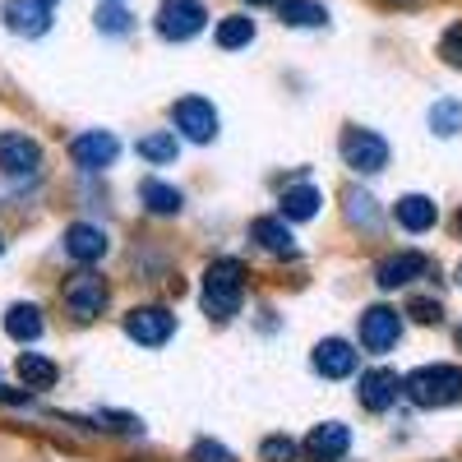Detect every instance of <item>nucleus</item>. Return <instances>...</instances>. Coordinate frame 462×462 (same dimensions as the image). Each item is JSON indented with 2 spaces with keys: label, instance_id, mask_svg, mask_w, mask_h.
<instances>
[{
  "label": "nucleus",
  "instance_id": "f257e3e1",
  "mask_svg": "<svg viewBox=\"0 0 462 462\" xmlns=\"http://www.w3.org/2000/svg\"><path fill=\"white\" fill-rule=\"evenodd\" d=\"M241 300H245L241 259H213L204 268V310L213 319H231V315H241Z\"/></svg>",
  "mask_w": 462,
  "mask_h": 462
},
{
  "label": "nucleus",
  "instance_id": "f03ea898",
  "mask_svg": "<svg viewBox=\"0 0 462 462\" xmlns=\"http://www.w3.org/2000/svg\"><path fill=\"white\" fill-rule=\"evenodd\" d=\"M402 393L416 407H448L462 402V370L457 365H420L402 379Z\"/></svg>",
  "mask_w": 462,
  "mask_h": 462
},
{
  "label": "nucleus",
  "instance_id": "7ed1b4c3",
  "mask_svg": "<svg viewBox=\"0 0 462 462\" xmlns=\"http://www.w3.org/2000/svg\"><path fill=\"white\" fill-rule=\"evenodd\" d=\"M342 162L352 171H383L389 167V143H383L374 130H342Z\"/></svg>",
  "mask_w": 462,
  "mask_h": 462
},
{
  "label": "nucleus",
  "instance_id": "20e7f679",
  "mask_svg": "<svg viewBox=\"0 0 462 462\" xmlns=\"http://www.w3.org/2000/svg\"><path fill=\"white\" fill-rule=\"evenodd\" d=\"M204 19H208V10L199 0H162L158 5V32L167 42H189L195 32H204Z\"/></svg>",
  "mask_w": 462,
  "mask_h": 462
},
{
  "label": "nucleus",
  "instance_id": "39448f33",
  "mask_svg": "<svg viewBox=\"0 0 462 462\" xmlns=\"http://www.w3.org/2000/svg\"><path fill=\"white\" fill-rule=\"evenodd\" d=\"M37 167H42V148H37V139L14 134V130L0 134V171L23 180V176H37Z\"/></svg>",
  "mask_w": 462,
  "mask_h": 462
},
{
  "label": "nucleus",
  "instance_id": "423d86ee",
  "mask_svg": "<svg viewBox=\"0 0 462 462\" xmlns=\"http://www.w3.org/2000/svg\"><path fill=\"white\" fill-rule=\"evenodd\" d=\"M402 337V315L389 310V305H370V310L361 315V346L365 352H389V346H398Z\"/></svg>",
  "mask_w": 462,
  "mask_h": 462
},
{
  "label": "nucleus",
  "instance_id": "0eeeda50",
  "mask_svg": "<svg viewBox=\"0 0 462 462\" xmlns=\"http://www.w3.org/2000/svg\"><path fill=\"white\" fill-rule=\"evenodd\" d=\"M171 121H176V130H180L185 139H195V143H208V139L217 134V111H213V102H204V97H180V102L171 106Z\"/></svg>",
  "mask_w": 462,
  "mask_h": 462
},
{
  "label": "nucleus",
  "instance_id": "6e6552de",
  "mask_svg": "<svg viewBox=\"0 0 462 462\" xmlns=\"http://www.w3.org/2000/svg\"><path fill=\"white\" fill-rule=\"evenodd\" d=\"M65 305H69V315H79V319H97L102 305H106V282L93 268H84V273H74L65 282Z\"/></svg>",
  "mask_w": 462,
  "mask_h": 462
},
{
  "label": "nucleus",
  "instance_id": "1a4fd4ad",
  "mask_svg": "<svg viewBox=\"0 0 462 462\" xmlns=\"http://www.w3.org/2000/svg\"><path fill=\"white\" fill-rule=\"evenodd\" d=\"M116 152H121V143H116V134H106V130H88V134L69 139V158H74V167H84V171L111 167Z\"/></svg>",
  "mask_w": 462,
  "mask_h": 462
},
{
  "label": "nucleus",
  "instance_id": "9d476101",
  "mask_svg": "<svg viewBox=\"0 0 462 462\" xmlns=\"http://www.w3.org/2000/svg\"><path fill=\"white\" fill-rule=\"evenodd\" d=\"M125 333L139 346H162L176 333V315H167L162 305H143V310H130L125 315Z\"/></svg>",
  "mask_w": 462,
  "mask_h": 462
},
{
  "label": "nucleus",
  "instance_id": "9b49d317",
  "mask_svg": "<svg viewBox=\"0 0 462 462\" xmlns=\"http://www.w3.org/2000/svg\"><path fill=\"white\" fill-rule=\"evenodd\" d=\"M398 393H402V379L393 374V370H365L361 374V389H356V398H361V407L365 411H389L393 402H398Z\"/></svg>",
  "mask_w": 462,
  "mask_h": 462
},
{
  "label": "nucleus",
  "instance_id": "f8f14e48",
  "mask_svg": "<svg viewBox=\"0 0 462 462\" xmlns=\"http://www.w3.org/2000/svg\"><path fill=\"white\" fill-rule=\"evenodd\" d=\"M346 448H352V430L342 426V420H324L305 435V457L310 462H337Z\"/></svg>",
  "mask_w": 462,
  "mask_h": 462
},
{
  "label": "nucleus",
  "instance_id": "ddd939ff",
  "mask_svg": "<svg viewBox=\"0 0 462 462\" xmlns=\"http://www.w3.org/2000/svg\"><path fill=\"white\" fill-rule=\"evenodd\" d=\"M426 254H416V250H402V254H389L379 268H374V282L383 287V291H398V287H407V282H416L420 273H426Z\"/></svg>",
  "mask_w": 462,
  "mask_h": 462
},
{
  "label": "nucleus",
  "instance_id": "4468645a",
  "mask_svg": "<svg viewBox=\"0 0 462 462\" xmlns=\"http://www.w3.org/2000/svg\"><path fill=\"white\" fill-rule=\"evenodd\" d=\"M5 23L19 37H42L51 28V5H42V0H5Z\"/></svg>",
  "mask_w": 462,
  "mask_h": 462
},
{
  "label": "nucleus",
  "instance_id": "2eb2a0df",
  "mask_svg": "<svg viewBox=\"0 0 462 462\" xmlns=\"http://www.w3.org/2000/svg\"><path fill=\"white\" fill-rule=\"evenodd\" d=\"M106 231L102 226H93V222H74V226H65V254L69 259H79V263H97L102 254H106Z\"/></svg>",
  "mask_w": 462,
  "mask_h": 462
},
{
  "label": "nucleus",
  "instance_id": "dca6fc26",
  "mask_svg": "<svg viewBox=\"0 0 462 462\" xmlns=\"http://www.w3.org/2000/svg\"><path fill=\"white\" fill-rule=\"evenodd\" d=\"M315 370L324 379H346L356 370V352H352V342H342V337H324L315 346Z\"/></svg>",
  "mask_w": 462,
  "mask_h": 462
},
{
  "label": "nucleus",
  "instance_id": "f3484780",
  "mask_svg": "<svg viewBox=\"0 0 462 462\" xmlns=\"http://www.w3.org/2000/svg\"><path fill=\"white\" fill-rule=\"evenodd\" d=\"M250 241H259L268 254H282V259L296 254V236L287 231V217H254L250 222Z\"/></svg>",
  "mask_w": 462,
  "mask_h": 462
},
{
  "label": "nucleus",
  "instance_id": "a211bd4d",
  "mask_svg": "<svg viewBox=\"0 0 462 462\" xmlns=\"http://www.w3.org/2000/svg\"><path fill=\"white\" fill-rule=\"evenodd\" d=\"M139 199H143L148 213H158V217H171V213L185 208V195H180L176 185L158 180V176H143V180H139Z\"/></svg>",
  "mask_w": 462,
  "mask_h": 462
},
{
  "label": "nucleus",
  "instance_id": "6ab92c4d",
  "mask_svg": "<svg viewBox=\"0 0 462 462\" xmlns=\"http://www.w3.org/2000/svg\"><path fill=\"white\" fill-rule=\"evenodd\" d=\"M393 217H398L402 231H430L435 217H439V208H435V199H426V195H402L398 208H393Z\"/></svg>",
  "mask_w": 462,
  "mask_h": 462
},
{
  "label": "nucleus",
  "instance_id": "aec40b11",
  "mask_svg": "<svg viewBox=\"0 0 462 462\" xmlns=\"http://www.w3.org/2000/svg\"><path fill=\"white\" fill-rule=\"evenodd\" d=\"M319 204H324V195H319L315 185H291L287 195H282V217L287 222H310L319 213Z\"/></svg>",
  "mask_w": 462,
  "mask_h": 462
},
{
  "label": "nucleus",
  "instance_id": "412c9836",
  "mask_svg": "<svg viewBox=\"0 0 462 462\" xmlns=\"http://www.w3.org/2000/svg\"><path fill=\"white\" fill-rule=\"evenodd\" d=\"M5 333L14 342H37L42 337V310H37V305H10L5 310Z\"/></svg>",
  "mask_w": 462,
  "mask_h": 462
},
{
  "label": "nucleus",
  "instance_id": "4be33fe9",
  "mask_svg": "<svg viewBox=\"0 0 462 462\" xmlns=\"http://www.w3.org/2000/svg\"><path fill=\"white\" fill-rule=\"evenodd\" d=\"M19 379L28 383V389H56L60 365L47 361V356H37V352H23V356H19Z\"/></svg>",
  "mask_w": 462,
  "mask_h": 462
},
{
  "label": "nucleus",
  "instance_id": "5701e85b",
  "mask_svg": "<svg viewBox=\"0 0 462 462\" xmlns=\"http://www.w3.org/2000/svg\"><path fill=\"white\" fill-rule=\"evenodd\" d=\"M278 14L291 28H319V23H328V10L315 5V0H278Z\"/></svg>",
  "mask_w": 462,
  "mask_h": 462
},
{
  "label": "nucleus",
  "instance_id": "b1692460",
  "mask_svg": "<svg viewBox=\"0 0 462 462\" xmlns=\"http://www.w3.org/2000/svg\"><path fill=\"white\" fill-rule=\"evenodd\" d=\"M250 42H254V19L231 14V19L217 23V47H222V51H241V47H250Z\"/></svg>",
  "mask_w": 462,
  "mask_h": 462
},
{
  "label": "nucleus",
  "instance_id": "393cba45",
  "mask_svg": "<svg viewBox=\"0 0 462 462\" xmlns=\"http://www.w3.org/2000/svg\"><path fill=\"white\" fill-rule=\"evenodd\" d=\"M176 152H180V143H176V130H162V134H143V139H139V158H143V162H176Z\"/></svg>",
  "mask_w": 462,
  "mask_h": 462
},
{
  "label": "nucleus",
  "instance_id": "a878e982",
  "mask_svg": "<svg viewBox=\"0 0 462 462\" xmlns=\"http://www.w3.org/2000/svg\"><path fill=\"white\" fill-rule=\"evenodd\" d=\"M430 130L435 134H457L462 130V102H453V97L435 102L430 106Z\"/></svg>",
  "mask_w": 462,
  "mask_h": 462
},
{
  "label": "nucleus",
  "instance_id": "bb28decb",
  "mask_svg": "<svg viewBox=\"0 0 462 462\" xmlns=\"http://www.w3.org/2000/svg\"><path fill=\"white\" fill-rule=\"evenodd\" d=\"M259 457H263V462H296V439H287V435H268V439L259 444Z\"/></svg>",
  "mask_w": 462,
  "mask_h": 462
},
{
  "label": "nucleus",
  "instance_id": "cd10ccee",
  "mask_svg": "<svg viewBox=\"0 0 462 462\" xmlns=\"http://www.w3.org/2000/svg\"><path fill=\"white\" fill-rule=\"evenodd\" d=\"M97 28L102 32H130V14L121 5H102L97 10Z\"/></svg>",
  "mask_w": 462,
  "mask_h": 462
},
{
  "label": "nucleus",
  "instance_id": "c85d7f7f",
  "mask_svg": "<svg viewBox=\"0 0 462 462\" xmlns=\"http://www.w3.org/2000/svg\"><path fill=\"white\" fill-rule=\"evenodd\" d=\"M439 56H444L448 65H457V69H462V23H453V28L439 37Z\"/></svg>",
  "mask_w": 462,
  "mask_h": 462
},
{
  "label": "nucleus",
  "instance_id": "c756f323",
  "mask_svg": "<svg viewBox=\"0 0 462 462\" xmlns=\"http://www.w3.org/2000/svg\"><path fill=\"white\" fill-rule=\"evenodd\" d=\"M370 204H374L370 195H352V199H346V217L361 222V226H374V222H379V213H374Z\"/></svg>",
  "mask_w": 462,
  "mask_h": 462
},
{
  "label": "nucleus",
  "instance_id": "7c9ffc66",
  "mask_svg": "<svg viewBox=\"0 0 462 462\" xmlns=\"http://www.w3.org/2000/svg\"><path fill=\"white\" fill-rule=\"evenodd\" d=\"M189 462H236L222 444H213V439H199L195 448H189Z\"/></svg>",
  "mask_w": 462,
  "mask_h": 462
},
{
  "label": "nucleus",
  "instance_id": "2f4dec72",
  "mask_svg": "<svg viewBox=\"0 0 462 462\" xmlns=\"http://www.w3.org/2000/svg\"><path fill=\"white\" fill-rule=\"evenodd\" d=\"M407 315H411V319H420V324H439V319H444L439 300H411V305H407Z\"/></svg>",
  "mask_w": 462,
  "mask_h": 462
},
{
  "label": "nucleus",
  "instance_id": "473e14b6",
  "mask_svg": "<svg viewBox=\"0 0 462 462\" xmlns=\"http://www.w3.org/2000/svg\"><path fill=\"white\" fill-rule=\"evenodd\" d=\"M32 393V389H28ZM28 393H14V389H5V383H0V402H28Z\"/></svg>",
  "mask_w": 462,
  "mask_h": 462
},
{
  "label": "nucleus",
  "instance_id": "72a5a7b5",
  "mask_svg": "<svg viewBox=\"0 0 462 462\" xmlns=\"http://www.w3.org/2000/svg\"><path fill=\"white\" fill-rule=\"evenodd\" d=\"M245 5H273V0H245Z\"/></svg>",
  "mask_w": 462,
  "mask_h": 462
},
{
  "label": "nucleus",
  "instance_id": "f704fd0d",
  "mask_svg": "<svg viewBox=\"0 0 462 462\" xmlns=\"http://www.w3.org/2000/svg\"><path fill=\"white\" fill-rule=\"evenodd\" d=\"M457 231H462V213H457Z\"/></svg>",
  "mask_w": 462,
  "mask_h": 462
},
{
  "label": "nucleus",
  "instance_id": "c9c22d12",
  "mask_svg": "<svg viewBox=\"0 0 462 462\" xmlns=\"http://www.w3.org/2000/svg\"><path fill=\"white\" fill-rule=\"evenodd\" d=\"M42 5H56V0H42Z\"/></svg>",
  "mask_w": 462,
  "mask_h": 462
},
{
  "label": "nucleus",
  "instance_id": "e433bc0d",
  "mask_svg": "<svg viewBox=\"0 0 462 462\" xmlns=\"http://www.w3.org/2000/svg\"><path fill=\"white\" fill-rule=\"evenodd\" d=\"M0 254H5V241H0Z\"/></svg>",
  "mask_w": 462,
  "mask_h": 462
},
{
  "label": "nucleus",
  "instance_id": "4c0bfd02",
  "mask_svg": "<svg viewBox=\"0 0 462 462\" xmlns=\"http://www.w3.org/2000/svg\"><path fill=\"white\" fill-rule=\"evenodd\" d=\"M457 282H462V268H457Z\"/></svg>",
  "mask_w": 462,
  "mask_h": 462
}]
</instances>
